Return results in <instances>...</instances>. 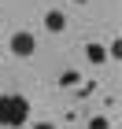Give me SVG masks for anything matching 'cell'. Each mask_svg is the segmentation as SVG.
<instances>
[{
  "label": "cell",
  "mask_w": 122,
  "mask_h": 129,
  "mask_svg": "<svg viewBox=\"0 0 122 129\" xmlns=\"http://www.w3.org/2000/svg\"><path fill=\"white\" fill-rule=\"evenodd\" d=\"M26 118H30V100L26 96H0V125H11V129H19L26 125Z\"/></svg>",
  "instance_id": "6da1fadb"
},
{
  "label": "cell",
  "mask_w": 122,
  "mask_h": 129,
  "mask_svg": "<svg viewBox=\"0 0 122 129\" xmlns=\"http://www.w3.org/2000/svg\"><path fill=\"white\" fill-rule=\"evenodd\" d=\"M33 48H37V41H33V33H15V37H11V52H15V55H22V59H26V55H33Z\"/></svg>",
  "instance_id": "7a4b0ae2"
},
{
  "label": "cell",
  "mask_w": 122,
  "mask_h": 129,
  "mask_svg": "<svg viewBox=\"0 0 122 129\" xmlns=\"http://www.w3.org/2000/svg\"><path fill=\"white\" fill-rule=\"evenodd\" d=\"M44 26H48L52 33H63L67 30V15H63V11H48V15H44Z\"/></svg>",
  "instance_id": "3957f363"
},
{
  "label": "cell",
  "mask_w": 122,
  "mask_h": 129,
  "mask_svg": "<svg viewBox=\"0 0 122 129\" xmlns=\"http://www.w3.org/2000/svg\"><path fill=\"white\" fill-rule=\"evenodd\" d=\"M85 59L89 63H104L107 59V48H104V44H85Z\"/></svg>",
  "instance_id": "277c9868"
},
{
  "label": "cell",
  "mask_w": 122,
  "mask_h": 129,
  "mask_svg": "<svg viewBox=\"0 0 122 129\" xmlns=\"http://www.w3.org/2000/svg\"><path fill=\"white\" fill-rule=\"evenodd\" d=\"M59 85H63V89H74V85H78V74H74V70H63Z\"/></svg>",
  "instance_id": "5b68a950"
},
{
  "label": "cell",
  "mask_w": 122,
  "mask_h": 129,
  "mask_svg": "<svg viewBox=\"0 0 122 129\" xmlns=\"http://www.w3.org/2000/svg\"><path fill=\"white\" fill-rule=\"evenodd\" d=\"M89 129H107V118H92V122H89Z\"/></svg>",
  "instance_id": "8992f818"
},
{
  "label": "cell",
  "mask_w": 122,
  "mask_h": 129,
  "mask_svg": "<svg viewBox=\"0 0 122 129\" xmlns=\"http://www.w3.org/2000/svg\"><path fill=\"white\" fill-rule=\"evenodd\" d=\"M33 129H56V125H52V122H37Z\"/></svg>",
  "instance_id": "52a82bcc"
},
{
  "label": "cell",
  "mask_w": 122,
  "mask_h": 129,
  "mask_svg": "<svg viewBox=\"0 0 122 129\" xmlns=\"http://www.w3.org/2000/svg\"><path fill=\"white\" fill-rule=\"evenodd\" d=\"M74 4H85V0H74Z\"/></svg>",
  "instance_id": "ba28073f"
}]
</instances>
